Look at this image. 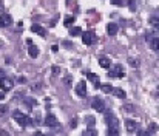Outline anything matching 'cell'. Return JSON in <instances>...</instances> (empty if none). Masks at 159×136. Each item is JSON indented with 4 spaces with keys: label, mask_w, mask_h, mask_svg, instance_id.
<instances>
[{
    "label": "cell",
    "mask_w": 159,
    "mask_h": 136,
    "mask_svg": "<svg viewBox=\"0 0 159 136\" xmlns=\"http://www.w3.org/2000/svg\"><path fill=\"white\" fill-rule=\"evenodd\" d=\"M8 111H10V107H8V105H0V117L6 116Z\"/></svg>",
    "instance_id": "cell-25"
},
{
    "label": "cell",
    "mask_w": 159,
    "mask_h": 136,
    "mask_svg": "<svg viewBox=\"0 0 159 136\" xmlns=\"http://www.w3.org/2000/svg\"><path fill=\"white\" fill-rule=\"evenodd\" d=\"M111 93L114 94L116 98H119V99H125V98H127V93H125L122 88H114V87H113V91H111Z\"/></svg>",
    "instance_id": "cell-17"
},
{
    "label": "cell",
    "mask_w": 159,
    "mask_h": 136,
    "mask_svg": "<svg viewBox=\"0 0 159 136\" xmlns=\"http://www.w3.org/2000/svg\"><path fill=\"white\" fill-rule=\"evenodd\" d=\"M3 98H5V94H3V93H0V101H2Z\"/></svg>",
    "instance_id": "cell-41"
},
{
    "label": "cell",
    "mask_w": 159,
    "mask_h": 136,
    "mask_svg": "<svg viewBox=\"0 0 159 136\" xmlns=\"http://www.w3.org/2000/svg\"><path fill=\"white\" fill-rule=\"evenodd\" d=\"M28 54H29V57H33V59H36L40 54V51H39V48L36 47V45H31L29 43V48H28Z\"/></svg>",
    "instance_id": "cell-15"
},
{
    "label": "cell",
    "mask_w": 159,
    "mask_h": 136,
    "mask_svg": "<svg viewBox=\"0 0 159 136\" xmlns=\"http://www.w3.org/2000/svg\"><path fill=\"white\" fill-rule=\"evenodd\" d=\"M87 79L91 80L93 84L96 82V80H101V79H99V76H97L96 73H91V71H88V73H87Z\"/></svg>",
    "instance_id": "cell-23"
},
{
    "label": "cell",
    "mask_w": 159,
    "mask_h": 136,
    "mask_svg": "<svg viewBox=\"0 0 159 136\" xmlns=\"http://www.w3.org/2000/svg\"><path fill=\"white\" fill-rule=\"evenodd\" d=\"M99 87H101V82H99V80H96V82H94V88H99Z\"/></svg>",
    "instance_id": "cell-36"
},
{
    "label": "cell",
    "mask_w": 159,
    "mask_h": 136,
    "mask_svg": "<svg viewBox=\"0 0 159 136\" xmlns=\"http://www.w3.org/2000/svg\"><path fill=\"white\" fill-rule=\"evenodd\" d=\"M36 90H40V85H33V91H36Z\"/></svg>",
    "instance_id": "cell-39"
},
{
    "label": "cell",
    "mask_w": 159,
    "mask_h": 136,
    "mask_svg": "<svg viewBox=\"0 0 159 136\" xmlns=\"http://www.w3.org/2000/svg\"><path fill=\"white\" fill-rule=\"evenodd\" d=\"M82 135H84V136H97V130H94L93 127H90V128L85 130Z\"/></svg>",
    "instance_id": "cell-24"
},
{
    "label": "cell",
    "mask_w": 159,
    "mask_h": 136,
    "mask_svg": "<svg viewBox=\"0 0 159 136\" xmlns=\"http://www.w3.org/2000/svg\"><path fill=\"white\" fill-rule=\"evenodd\" d=\"M154 133H158V125L154 124V122H151V124H150V131H148V135H154Z\"/></svg>",
    "instance_id": "cell-27"
},
{
    "label": "cell",
    "mask_w": 159,
    "mask_h": 136,
    "mask_svg": "<svg viewBox=\"0 0 159 136\" xmlns=\"http://www.w3.org/2000/svg\"><path fill=\"white\" fill-rule=\"evenodd\" d=\"M43 124L47 125V127H59V121H57V117L54 116L53 113H48V115L45 116Z\"/></svg>",
    "instance_id": "cell-7"
},
{
    "label": "cell",
    "mask_w": 159,
    "mask_h": 136,
    "mask_svg": "<svg viewBox=\"0 0 159 136\" xmlns=\"http://www.w3.org/2000/svg\"><path fill=\"white\" fill-rule=\"evenodd\" d=\"M76 17L74 16H65V19H63V26H71L74 23Z\"/></svg>",
    "instance_id": "cell-19"
},
{
    "label": "cell",
    "mask_w": 159,
    "mask_h": 136,
    "mask_svg": "<svg viewBox=\"0 0 159 136\" xmlns=\"http://www.w3.org/2000/svg\"><path fill=\"white\" fill-rule=\"evenodd\" d=\"M12 25V17L10 14H2L0 16V28H8Z\"/></svg>",
    "instance_id": "cell-9"
},
{
    "label": "cell",
    "mask_w": 159,
    "mask_h": 136,
    "mask_svg": "<svg viewBox=\"0 0 159 136\" xmlns=\"http://www.w3.org/2000/svg\"><path fill=\"white\" fill-rule=\"evenodd\" d=\"M124 76H125V73L122 70V65H114L108 71V78H124Z\"/></svg>",
    "instance_id": "cell-6"
},
{
    "label": "cell",
    "mask_w": 159,
    "mask_h": 136,
    "mask_svg": "<svg viewBox=\"0 0 159 136\" xmlns=\"http://www.w3.org/2000/svg\"><path fill=\"white\" fill-rule=\"evenodd\" d=\"M82 42L85 43V45H94L97 42V36H96V33H94V31H85V33L82 34Z\"/></svg>",
    "instance_id": "cell-2"
},
{
    "label": "cell",
    "mask_w": 159,
    "mask_h": 136,
    "mask_svg": "<svg viewBox=\"0 0 159 136\" xmlns=\"http://www.w3.org/2000/svg\"><path fill=\"white\" fill-rule=\"evenodd\" d=\"M71 80H73V76H66V78H65V84L71 85Z\"/></svg>",
    "instance_id": "cell-33"
},
{
    "label": "cell",
    "mask_w": 159,
    "mask_h": 136,
    "mask_svg": "<svg viewBox=\"0 0 159 136\" xmlns=\"http://www.w3.org/2000/svg\"><path fill=\"white\" fill-rule=\"evenodd\" d=\"M99 88H101L103 93H107V94H110V93L113 91V85H111V84H103V85H101Z\"/></svg>",
    "instance_id": "cell-22"
},
{
    "label": "cell",
    "mask_w": 159,
    "mask_h": 136,
    "mask_svg": "<svg viewBox=\"0 0 159 136\" xmlns=\"http://www.w3.org/2000/svg\"><path fill=\"white\" fill-rule=\"evenodd\" d=\"M91 108L97 113H103V110H105V102L99 98H94L91 101Z\"/></svg>",
    "instance_id": "cell-5"
},
{
    "label": "cell",
    "mask_w": 159,
    "mask_h": 136,
    "mask_svg": "<svg viewBox=\"0 0 159 136\" xmlns=\"http://www.w3.org/2000/svg\"><path fill=\"white\" fill-rule=\"evenodd\" d=\"M74 91L77 93V96H79V98H85V96H87V84H85V80H80V82L76 85Z\"/></svg>",
    "instance_id": "cell-8"
},
{
    "label": "cell",
    "mask_w": 159,
    "mask_h": 136,
    "mask_svg": "<svg viewBox=\"0 0 159 136\" xmlns=\"http://www.w3.org/2000/svg\"><path fill=\"white\" fill-rule=\"evenodd\" d=\"M31 31H33V33H36L37 36H40V37H45V36H47V30H45L43 26L37 25V23H34L33 26H31Z\"/></svg>",
    "instance_id": "cell-11"
},
{
    "label": "cell",
    "mask_w": 159,
    "mask_h": 136,
    "mask_svg": "<svg viewBox=\"0 0 159 136\" xmlns=\"http://www.w3.org/2000/svg\"><path fill=\"white\" fill-rule=\"evenodd\" d=\"M2 8H3V3H2V2H0V10H2Z\"/></svg>",
    "instance_id": "cell-42"
},
{
    "label": "cell",
    "mask_w": 159,
    "mask_h": 136,
    "mask_svg": "<svg viewBox=\"0 0 159 136\" xmlns=\"http://www.w3.org/2000/svg\"><path fill=\"white\" fill-rule=\"evenodd\" d=\"M12 87H14V80L11 78H0V88L3 90V91H11Z\"/></svg>",
    "instance_id": "cell-4"
},
{
    "label": "cell",
    "mask_w": 159,
    "mask_h": 136,
    "mask_svg": "<svg viewBox=\"0 0 159 136\" xmlns=\"http://www.w3.org/2000/svg\"><path fill=\"white\" fill-rule=\"evenodd\" d=\"M127 3H128V6H130L131 11H136V2H134V0H128Z\"/></svg>",
    "instance_id": "cell-29"
},
{
    "label": "cell",
    "mask_w": 159,
    "mask_h": 136,
    "mask_svg": "<svg viewBox=\"0 0 159 136\" xmlns=\"http://www.w3.org/2000/svg\"><path fill=\"white\" fill-rule=\"evenodd\" d=\"M103 113H105V122L108 127H119V119L114 116V113L107 111V110H103Z\"/></svg>",
    "instance_id": "cell-3"
},
{
    "label": "cell",
    "mask_w": 159,
    "mask_h": 136,
    "mask_svg": "<svg viewBox=\"0 0 159 136\" xmlns=\"http://www.w3.org/2000/svg\"><path fill=\"white\" fill-rule=\"evenodd\" d=\"M125 110H127V111H134V107H131V104H127V105H125Z\"/></svg>",
    "instance_id": "cell-34"
},
{
    "label": "cell",
    "mask_w": 159,
    "mask_h": 136,
    "mask_svg": "<svg viewBox=\"0 0 159 136\" xmlns=\"http://www.w3.org/2000/svg\"><path fill=\"white\" fill-rule=\"evenodd\" d=\"M59 73H60V68H59L57 65H54V67H53V74H54V76H57Z\"/></svg>",
    "instance_id": "cell-32"
},
{
    "label": "cell",
    "mask_w": 159,
    "mask_h": 136,
    "mask_svg": "<svg viewBox=\"0 0 159 136\" xmlns=\"http://www.w3.org/2000/svg\"><path fill=\"white\" fill-rule=\"evenodd\" d=\"M0 135H2V136H8V135H10V133H8L6 130H2V131H0Z\"/></svg>",
    "instance_id": "cell-37"
},
{
    "label": "cell",
    "mask_w": 159,
    "mask_h": 136,
    "mask_svg": "<svg viewBox=\"0 0 159 136\" xmlns=\"http://www.w3.org/2000/svg\"><path fill=\"white\" fill-rule=\"evenodd\" d=\"M12 116H14V121H16L20 127H28L31 122H33L28 115H23V113L19 111V110H16L14 113H12Z\"/></svg>",
    "instance_id": "cell-1"
},
{
    "label": "cell",
    "mask_w": 159,
    "mask_h": 136,
    "mask_svg": "<svg viewBox=\"0 0 159 136\" xmlns=\"http://www.w3.org/2000/svg\"><path fill=\"white\" fill-rule=\"evenodd\" d=\"M23 104L28 108H34V107H37V101H36L34 98H28V96H25L23 98Z\"/></svg>",
    "instance_id": "cell-14"
},
{
    "label": "cell",
    "mask_w": 159,
    "mask_h": 136,
    "mask_svg": "<svg viewBox=\"0 0 159 136\" xmlns=\"http://www.w3.org/2000/svg\"><path fill=\"white\" fill-rule=\"evenodd\" d=\"M150 23L153 25V28H159V19L156 16H151V19H150Z\"/></svg>",
    "instance_id": "cell-26"
},
{
    "label": "cell",
    "mask_w": 159,
    "mask_h": 136,
    "mask_svg": "<svg viewBox=\"0 0 159 136\" xmlns=\"http://www.w3.org/2000/svg\"><path fill=\"white\" fill-rule=\"evenodd\" d=\"M125 128H127L128 133H136V130L139 128V124L133 119H127L125 121Z\"/></svg>",
    "instance_id": "cell-10"
},
{
    "label": "cell",
    "mask_w": 159,
    "mask_h": 136,
    "mask_svg": "<svg viewBox=\"0 0 159 136\" xmlns=\"http://www.w3.org/2000/svg\"><path fill=\"white\" fill-rule=\"evenodd\" d=\"M128 63H130V65H133V67H138L139 65V60H134V59H128Z\"/></svg>",
    "instance_id": "cell-31"
},
{
    "label": "cell",
    "mask_w": 159,
    "mask_h": 136,
    "mask_svg": "<svg viewBox=\"0 0 159 136\" xmlns=\"http://www.w3.org/2000/svg\"><path fill=\"white\" fill-rule=\"evenodd\" d=\"M107 135L108 136H117L119 135V127H108Z\"/></svg>",
    "instance_id": "cell-20"
},
{
    "label": "cell",
    "mask_w": 159,
    "mask_h": 136,
    "mask_svg": "<svg viewBox=\"0 0 159 136\" xmlns=\"http://www.w3.org/2000/svg\"><path fill=\"white\" fill-rule=\"evenodd\" d=\"M80 34H82V28H80V26H74V28L70 30L71 37H77V36H80Z\"/></svg>",
    "instance_id": "cell-18"
},
{
    "label": "cell",
    "mask_w": 159,
    "mask_h": 136,
    "mask_svg": "<svg viewBox=\"0 0 159 136\" xmlns=\"http://www.w3.org/2000/svg\"><path fill=\"white\" fill-rule=\"evenodd\" d=\"M70 127H71V128H76V127H77V121H76V119L71 121V122H70Z\"/></svg>",
    "instance_id": "cell-35"
},
{
    "label": "cell",
    "mask_w": 159,
    "mask_h": 136,
    "mask_svg": "<svg viewBox=\"0 0 159 136\" xmlns=\"http://www.w3.org/2000/svg\"><path fill=\"white\" fill-rule=\"evenodd\" d=\"M110 2H111V5H117V6H124L125 5V0H110Z\"/></svg>",
    "instance_id": "cell-28"
},
{
    "label": "cell",
    "mask_w": 159,
    "mask_h": 136,
    "mask_svg": "<svg viewBox=\"0 0 159 136\" xmlns=\"http://www.w3.org/2000/svg\"><path fill=\"white\" fill-rule=\"evenodd\" d=\"M17 84H26V78L25 76H19V78H17Z\"/></svg>",
    "instance_id": "cell-30"
},
{
    "label": "cell",
    "mask_w": 159,
    "mask_h": 136,
    "mask_svg": "<svg viewBox=\"0 0 159 136\" xmlns=\"http://www.w3.org/2000/svg\"><path fill=\"white\" fill-rule=\"evenodd\" d=\"M148 43H150L153 51H159V36H153V37L148 40Z\"/></svg>",
    "instance_id": "cell-13"
},
{
    "label": "cell",
    "mask_w": 159,
    "mask_h": 136,
    "mask_svg": "<svg viewBox=\"0 0 159 136\" xmlns=\"http://www.w3.org/2000/svg\"><path fill=\"white\" fill-rule=\"evenodd\" d=\"M99 65H101L102 68H105V70L111 68V60H110V57H101V59H99Z\"/></svg>",
    "instance_id": "cell-16"
},
{
    "label": "cell",
    "mask_w": 159,
    "mask_h": 136,
    "mask_svg": "<svg viewBox=\"0 0 159 136\" xmlns=\"http://www.w3.org/2000/svg\"><path fill=\"white\" fill-rule=\"evenodd\" d=\"M117 31H119V25H117V23H113V22H111V23L107 25V34L108 36H116Z\"/></svg>",
    "instance_id": "cell-12"
},
{
    "label": "cell",
    "mask_w": 159,
    "mask_h": 136,
    "mask_svg": "<svg viewBox=\"0 0 159 136\" xmlns=\"http://www.w3.org/2000/svg\"><path fill=\"white\" fill-rule=\"evenodd\" d=\"M51 49H53V53H57V51H59V47H57V45H54Z\"/></svg>",
    "instance_id": "cell-38"
},
{
    "label": "cell",
    "mask_w": 159,
    "mask_h": 136,
    "mask_svg": "<svg viewBox=\"0 0 159 136\" xmlns=\"http://www.w3.org/2000/svg\"><path fill=\"white\" fill-rule=\"evenodd\" d=\"M5 76V73H3V70H0V78H3Z\"/></svg>",
    "instance_id": "cell-40"
},
{
    "label": "cell",
    "mask_w": 159,
    "mask_h": 136,
    "mask_svg": "<svg viewBox=\"0 0 159 136\" xmlns=\"http://www.w3.org/2000/svg\"><path fill=\"white\" fill-rule=\"evenodd\" d=\"M85 124L88 127H94L96 125V117L94 116H85Z\"/></svg>",
    "instance_id": "cell-21"
}]
</instances>
